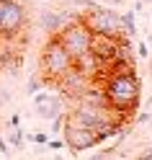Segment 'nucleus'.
Segmentation results:
<instances>
[{
	"instance_id": "f257e3e1",
	"label": "nucleus",
	"mask_w": 152,
	"mask_h": 160,
	"mask_svg": "<svg viewBox=\"0 0 152 160\" xmlns=\"http://www.w3.org/2000/svg\"><path fill=\"white\" fill-rule=\"evenodd\" d=\"M103 96L108 106L116 114L126 116L139 106L142 98V80L137 78V72H108L106 75V85H103Z\"/></svg>"
},
{
	"instance_id": "f03ea898",
	"label": "nucleus",
	"mask_w": 152,
	"mask_h": 160,
	"mask_svg": "<svg viewBox=\"0 0 152 160\" xmlns=\"http://www.w3.org/2000/svg\"><path fill=\"white\" fill-rule=\"evenodd\" d=\"M72 65H75V59L67 54L62 42L57 36H49V42L42 49V75H44V80L47 83H57Z\"/></svg>"
},
{
	"instance_id": "7ed1b4c3",
	"label": "nucleus",
	"mask_w": 152,
	"mask_h": 160,
	"mask_svg": "<svg viewBox=\"0 0 152 160\" xmlns=\"http://www.w3.org/2000/svg\"><path fill=\"white\" fill-rule=\"evenodd\" d=\"M83 23L90 28V34H103V36H114L121 39L124 28H121V13H116L114 8L96 3L93 8H88L85 13H80Z\"/></svg>"
},
{
	"instance_id": "20e7f679",
	"label": "nucleus",
	"mask_w": 152,
	"mask_h": 160,
	"mask_svg": "<svg viewBox=\"0 0 152 160\" xmlns=\"http://www.w3.org/2000/svg\"><path fill=\"white\" fill-rule=\"evenodd\" d=\"M28 26V8L23 0H0V36L5 42L21 36Z\"/></svg>"
},
{
	"instance_id": "39448f33",
	"label": "nucleus",
	"mask_w": 152,
	"mask_h": 160,
	"mask_svg": "<svg viewBox=\"0 0 152 160\" xmlns=\"http://www.w3.org/2000/svg\"><path fill=\"white\" fill-rule=\"evenodd\" d=\"M57 39L62 42V47L67 49L70 57L80 59L83 54L90 52V39H93V34H90V28L83 23V18H77V21H70L62 31L57 34Z\"/></svg>"
},
{
	"instance_id": "423d86ee",
	"label": "nucleus",
	"mask_w": 152,
	"mask_h": 160,
	"mask_svg": "<svg viewBox=\"0 0 152 160\" xmlns=\"http://www.w3.org/2000/svg\"><path fill=\"white\" fill-rule=\"evenodd\" d=\"M62 139H65V147H70V152H75V155L85 152V150H90V147H96V145L103 142L93 129L70 122L67 116H65V127H62Z\"/></svg>"
},
{
	"instance_id": "0eeeda50",
	"label": "nucleus",
	"mask_w": 152,
	"mask_h": 160,
	"mask_svg": "<svg viewBox=\"0 0 152 160\" xmlns=\"http://www.w3.org/2000/svg\"><path fill=\"white\" fill-rule=\"evenodd\" d=\"M93 85V78H88L83 70H77L75 65L67 70V72L57 80V88H59V93H62L65 98H70V101H77L80 96H83L88 88Z\"/></svg>"
},
{
	"instance_id": "6e6552de",
	"label": "nucleus",
	"mask_w": 152,
	"mask_h": 160,
	"mask_svg": "<svg viewBox=\"0 0 152 160\" xmlns=\"http://www.w3.org/2000/svg\"><path fill=\"white\" fill-rule=\"evenodd\" d=\"M80 13H72V11H42L39 13V26H42V31L49 34V36H57L62 28L70 23V21H77Z\"/></svg>"
},
{
	"instance_id": "1a4fd4ad",
	"label": "nucleus",
	"mask_w": 152,
	"mask_h": 160,
	"mask_svg": "<svg viewBox=\"0 0 152 160\" xmlns=\"http://www.w3.org/2000/svg\"><path fill=\"white\" fill-rule=\"evenodd\" d=\"M34 111L39 119L52 122L54 116L62 114V96H54L49 91H36L34 93Z\"/></svg>"
},
{
	"instance_id": "9d476101",
	"label": "nucleus",
	"mask_w": 152,
	"mask_h": 160,
	"mask_svg": "<svg viewBox=\"0 0 152 160\" xmlns=\"http://www.w3.org/2000/svg\"><path fill=\"white\" fill-rule=\"evenodd\" d=\"M121 28H124V36H137V13L134 11L121 13Z\"/></svg>"
},
{
	"instance_id": "9b49d317",
	"label": "nucleus",
	"mask_w": 152,
	"mask_h": 160,
	"mask_svg": "<svg viewBox=\"0 0 152 160\" xmlns=\"http://www.w3.org/2000/svg\"><path fill=\"white\" fill-rule=\"evenodd\" d=\"M8 145L16 147V150H21L26 145V132L21 127H11V134H8Z\"/></svg>"
},
{
	"instance_id": "f8f14e48",
	"label": "nucleus",
	"mask_w": 152,
	"mask_h": 160,
	"mask_svg": "<svg viewBox=\"0 0 152 160\" xmlns=\"http://www.w3.org/2000/svg\"><path fill=\"white\" fill-rule=\"evenodd\" d=\"M44 85H47V80H44L42 75H31V78H28V83H26V93L34 96L36 91H42Z\"/></svg>"
},
{
	"instance_id": "ddd939ff",
	"label": "nucleus",
	"mask_w": 152,
	"mask_h": 160,
	"mask_svg": "<svg viewBox=\"0 0 152 160\" xmlns=\"http://www.w3.org/2000/svg\"><path fill=\"white\" fill-rule=\"evenodd\" d=\"M26 139H28L31 145L47 147V139H49V134H47V132H31V134H26Z\"/></svg>"
},
{
	"instance_id": "4468645a",
	"label": "nucleus",
	"mask_w": 152,
	"mask_h": 160,
	"mask_svg": "<svg viewBox=\"0 0 152 160\" xmlns=\"http://www.w3.org/2000/svg\"><path fill=\"white\" fill-rule=\"evenodd\" d=\"M62 127H65V114H59L52 119V124H49V129H52V134H62Z\"/></svg>"
},
{
	"instance_id": "2eb2a0df",
	"label": "nucleus",
	"mask_w": 152,
	"mask_h": 160,
	"mask_svg": "<svg viewBox=\"0 0 152 160\" xmlns=\"http://www.w3.org/2000/svg\"><path fill=\"white\" fill-rule=\"evenodd\" d=\"M137 57H139V59H150V47H147V42H139V44H137Z\"/></svg>"
},
{
	"instance_id": "dca6fc26",
	"label": "nucleus",
	"mask_w": 152,
	"mask_h": 160,
	"mask_svg": "<svg viewBox=\"0 0 152 160\" xmlns=\"http://www.w3.org/2000/svg\"><path fill=\"white\" fill-rule=\"evenodd\" d=\"M47 147H49V150H62V147H65V139H52V137H49V139H47Z\"/></svg>"
},
{
	"instance_id": "f3484780",
	"label": "nucleus",
	"mask_w": 152,
	"mask_h": 160,
	"mask_svg": "<svg viewBox=\"0 0 152 160\" xmlns=\"http://www.w3.org/2000/svg\"><path fill=\"white\" fill-rule=\"evenodd\" d=\"M8 152H11V145H8V139L0 134V155H8Z\"/></svg>"
},
{
	"instance_id": "a211bd4d",
	"label": "nucleus",
	"mask_w": 152,
	"mask_h": 160,
	"mask_svg": "<svg viewBox=\"0 0 152 160\" xmlns=\"http://www.w3.org/2000/svg\"><path fill=\"white\" fill-rule=\"evenodd\" d=\"M8 127H21V114H18V111L8 119Z\"/></svg>"
},
{
	"instance_id": "6ab92c4d",
	"label": "nucleus",
	"mask_w": 152,
	"mask_h": 160,
	"mask_svg": "<svg viewBox=\"0 0 152 160\" xmlns=\"http://www.w3.org/2000/svg\"><path fill=\"white\" fill-rule=\"evenodd\" d=\"M3 52H5V39L0 36V54H3Z\"/></svg>"
},
{
	"instance_id": "aec40b11",
	"label": "nucleus",
	"mask_w": 152,
	"mask_h": 160,
	"mask_svg": "<svg viewBox=\"0 0 152 160\" xmlns=\"http://www.w3.org/2000/svg\"><path fill=\"white\" fill-rule=\"evenodd\" d=\"M150 122H152V119H150Z\"/></svg>"
},
{
	"instance_id": "412c9836",
	"label": "nucleus",
	"mask_w": 152,
	"mask_h": 160,
	"mask_svg": "<svg viewBox=\"0 0 152 160\" xmlns=\"http://www.w3.org/2000/svg\"><path fill=\"white\" fill-rule=\"evenodd\" d=\"M150 147H152V145H150Z\"/></svg>"
}]
</instances>
